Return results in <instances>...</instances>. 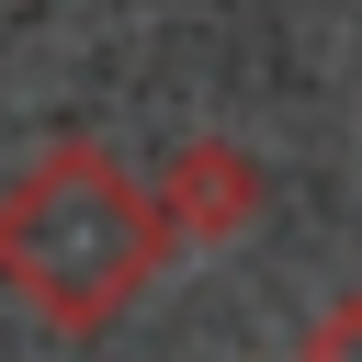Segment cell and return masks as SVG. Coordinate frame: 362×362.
Here are the masks:
<instances>
[{
  "label": "cell",
  "mask_w": 362,
  "mask_h": 362,
  "mask_svg": "<svg viewBox=\"0 0 362 362\" xmlns=\"http://www.w3.org/2000/svg\"><path fill=\"white\" fill-rule=\"evenodd\" d=\"M170 249L181 238L158 215V181H136L102 136H45L0 181V283L68 339H102L170 272Z\"/></svg>",
  "instance_id": "6da1fadb"
},
{
  "label": "cell",
  "mask_w": 362,
  "mask_h": 362,
  "mask_svg": "<svg viewBox=\"0 0 362 362\" xmlns=\"http://www.w3.org/2000/svg\"><path fill=\"white\" fill-rule=\"evenodd\" d=\"M260 204H272V170H260V147H238V136H181V147L158 158V215H170L181 249L238 238Z\"/></svg>",
  "instance_id": "7a4b0ae2"
},
{
  "label": "cell",
  "mask_w": 362,
  "mask_h": 362,
  "mask_svg": "<svg viewBox=\"0 0 362 362\" xmlns=\"http://www.w3.org/2000/svg\"><path fill=\"white\" fill-rule=\"evenodd\" d=\"M294 362H362V283H351V294H328V305L294 328Z\"/></svg>",
  "instance_id": "3957f363"
}]
</instances>
